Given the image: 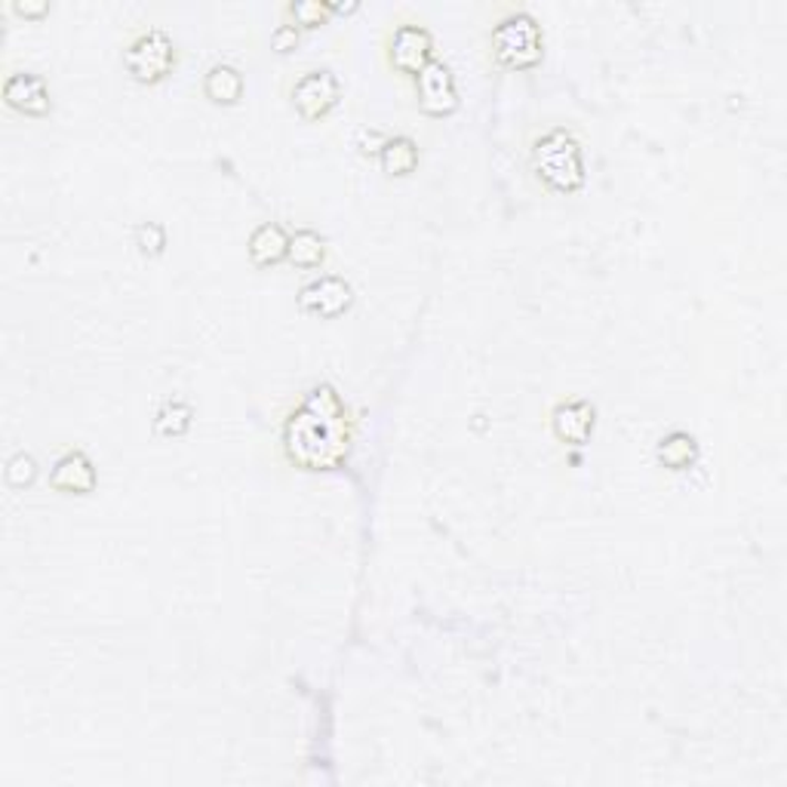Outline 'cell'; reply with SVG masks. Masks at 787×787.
Segmentation results:
<instances>
[{"mask_svg": "<svg viewBox=\"0 0 787 787\" xmlns=\"http://www.w3.org/2000/svg\"><path fill=\"white\" fill-rule=\"evenodd\" d=\"M354 443V418L330 382L307 387L283 418V453L302 471L339 467Z\"/></svg>", "mask_w": 787, "mask_h": 787, "instance_id": "1", "label": "cell"}, {"mask_svg": "<svg viewBox=\"0 0 787 787\" xmlns=\"http://www.w3.org/2000/svg\"><path fill=\"white\" fill-rule=\"evenodd\" d=\"M529 161H533V173L551 191L575 194L585 188V151L573 130L566 127H551L547 133L538 135L529 151Z\"/></svg>", "mask_w": 787, "mask_h": 787, "instance_id": "2", "label": "cell"}, {"mask_svg": "<svg viewBox=\"0 0 787 787\" xmlns=\"http://www.w3.org/2000/svg\"><path fill=\"white\" fill-rule=\"evenodd\" d=\"M490 50H493L495 65L507 71H529L542 62L545 56V34L533 13L526 10H511L495 22L490 34Z\"/></svg>", "mask_w": 787, "mask_h": 787, "instance_id": "3", "label": "cell"}, {"mask_svg": "<svg viewBox=\"0 0 787 787\" xmlns=\"http://www.w3.org/2000/svg\"><path fill=\"white\" fill-rule=\"evenodd\" d=\"M123 65L139 83H161L175 68V43L163 28H145L123 47Z\"/></svg>", "mask_w": 787, "mask_h": 787, "instance_id": "4", "label": "cell"}, {"mask_svg": "<svg viewBox=\"0 0 787 787\" xmlns=\"http://www.w3.org/2000/svg\"><path fill=\"white\" fill-rule=\"evenodd\" d=\"M290 99L305 121H323L342 99V81L330 68H307L305 74L295 78Z\"/></svg>", "mask_w": 787, "mask_h": 787, "instance_id": "5", "label": "cell"}, {"mask_svg": "<svg viewBox=\"0 0 787 787\" xmlns=\"http://www.w3.org/2000/svg\"><path fill=\"white\" fill-rule=\"evenodd\" d=\"M434 59V38L422 22H401L387 38V65L397 74L418 78L422 68Z\"/></svg>", "mask_w": 787, "mask_h": 787, "instance_id": "6", "label": "cell"}, {"mask_svg": "<svg viewBox=\"0 0 787 787\" xmlns=\"http://www.w3.org/2000/svg\"><path fill=\"white\" fill-rule=\"evenodd\" d=\"M415 95H418V108L425 111L427 118H450L458 108V83H455L453 68L446 59H431L422 74L415 78Z\"/></svg>", "mask_w": 787, "mask_h": 787, "instance_id": "7", "label": "cell"}, {"mask_svg": "<svg viewBox=\"0 0 787 787\" xmlns=\"http://www.w3.org/2000/svg\"><path fill=\"white\" fill-rule=\"evenodd\" d=\"M354 305V286L339 274H321L299 290V307L314 317H339Z\"/></svg>", "mask_w": 787, "mask_h": 787, "instance_id": "8", "label": "cell"}, {"mask_svg": "<svg viewBox=\"0 0 787 787\" xmlns=\"http://www.w3.org/2000/svg\"><path fill=\"white\" fill-rule=\"evenodd\" d=\"M3 102L28 118H47L53 111L50 87L41 74H31V71H16L3 81Z\"/></svg>", "mask_w": 787, "mask_h": 787, "instance_id": "9", "label": "cell"}, {"mask_svg": "<svg viewBox=\"0 0 787 787\" xmlns=\"http://www.w3.org/2000/svg\"><path fill=\"white\" fill-rule=\"evenodd\" d=\"M597 425V410L591 401H561L551 410V431L561 443L585 446Z\"/></svg>", "mask_w": 787, "mask_h": 787, "instance_id": "10", "label": "cell"}, {"mask_svg": "<svg viewBox=\"0 0 787 787\" xmlns=\"http://www.w3.org/2000/svg\"><path fill=\"white\" fill-rule=\"evenodd\" d=\"M95 465L90 455L83 450H65L53 462V471H50V486L56 493H68V495H87L95 490Z\"/></svg>", "mask_w": 787, "mask_h": 787, "instance_id": "11", "label": "cell"}, {"mask_svg": "<svg viewBox=\"0 0 787 787\" xmlns=\"http://www.w3.org/2000/svg\"><path fill=\"white\" fill-rule=\"evenodd\" d=\"M246 250H250V259H253L255 268L281 265L283 259L290 255V234H286V228L281 222H262L250 234Z\"/></svg>", "mask_w": 787, "mask_h": 787, "instance_id": "12", "label": "cell"}, {"mask_svg": "<svg viewBox=\"0 0 787 787\" xmlns=\"http://www.w3.org/2000/svg\"><path fill=\"white\" fill-rule=\"evenodd\" d=\"M203 93L215 105H238L243 95V74L241 68L231 62H215L203 74Z\"/></svg>", "mask_w": 787, "mask_h": 787, "instance_id": "13", "label": "cell"}, {"mask_svg": "<svg viewBox=\"0 0 787 787\" xmlns=\"http://www.w3.org/2000/svg\"><path fill=\"white\" fill-rule=\"evenodd\" d=\"M655 458L670 471H686L698 462V441L689 431H670L655 446Z\"/></svg>", "mask_w": 787, "mask_h": 787, "instance_id": "14", "label": "cell"}, {"mask_svg": "<svg viewBox=\"0 0 787 787\" xmlns=\"http://www.w3.org/2000/svg\"><path fill=\"white\" fill-rule=\"evenodd\" d=\"M379 163L387 175H410L418 167V145L413 135H387L379 151Z\"/></svg>", "mask_w": 787, "mask_h": 787, "instance_id": "15", "label": "cell"}, {"mask_svg": "<svg viewBox=\"0 0 787 787\" xmlns=\"http://www.w3.org/2000/svg\"><path fill=\"white\" fill-rule=\"evenodd\" d=\"M295 268H321L326 262V241L314 228H299L295 234H290V255H286Z\"/></svg>", "mask_w": 787, "mask_h": 787, "instance_id": "16", "label": "cell"}, {"mask_svg": "<svg viewBox=\"0 0 787 787\" xmlns=\"http://www.w3.org/2000/svg\"><path fill=\"white\" fill-rule=\"evenodd\" d=\"M191 422H194L191 403L182 401V397H173V401H167L154 413V434H161V437H185L188 431H191Z\"/></svg>", "mask_w": 787, "mask_h": 787, "instance_id": "17", "label": "cell"}, {"mask_svg": "<svg viewBox=\"0 0 787 787\" xmlns=\"http://www.w3.org/2000/svg\"><path fill=\"white\" fill-rule=\"evenodd\" d=\"M286 13L293 16L299 28H317L330 22L333 7H330V0H293L286 7Z\"/></svg>", "mask_w": 787, "mask_h": 787, "instance_id": "18", "label": "cell"}, {"mask_svg": "<svg viewBox=\"0 0 787 787\" xmlns=\"http://www.w3.org/2000/svg\"><path fill=\"white\" fill-rule=\"evenodd\" d=\"M3 477H7V483H10L13 490H26V486H31V483L38 481V458H34L31 453H26V450H19V453L7 462Z\"/></svg>", "mask_w": 787, "mask_h": 787, "instance_id": "19", "label": "cell"}, {"mask_svg": "<svg viewBox=\"0 0 787 787\" xmlns=\"http://www.w3.org/2000/svg\"><path fill=\"white\" fill-rule=\"evenodd\" d=\"M133 238L139 253L151 255V259L167 250V228H163L161 222H142V225H135Z\"/></svg>", "mask_w": 787, "mask_h": 787, "instance_id": "20", "label": "cell"}, {"mask_svg": "<svg viewBox=\"0 0 787 787\" xmlns=\"http://www.w3.org/2000/svg\"><path fill=\"white\" fill-rule=\"evenodd\" d=\"M299 38H302V31H299L295 22H281V26L271 31V47H274L278 53H293L295 47H299Z\"/></svg>", "mask_w": 787, "mask_h": 787, "instance_id": "21", "label": "cell"}, {"mask_svg": "<svg viewBox=\"0 0 787 787\" xmlns=\"http://www.w3.org/2000/svg\"><path fill=\"white\" fill-rule=\"evenodd\" d=\"M13 13L26 16V19H41L50 13V3L47 0H13Z\"/></svg>", "mask_w": 787, "mask_h": 787, "instance_id": "22", "label": "cell"}, {"mask_svg": "<svg viewBox=\"0 0 787 787\" xmlns=\"http://www.w3.org/2000/svg\"><path fill=\"white\" fill-rule=\"evenodd\" d=\"M333 13H354L357 10V0H347V3H330Z\"/></svg>", "mask_w": 787, "mask_h": 787, "instance_id": "23", "label": "cell"}]
</instances>
